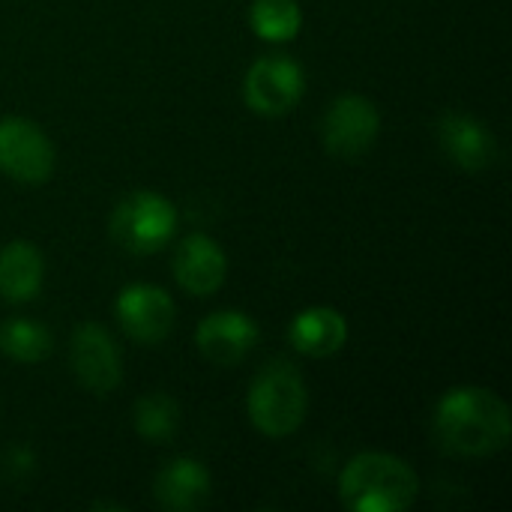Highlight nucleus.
Listing matches in <instances>:
<instances>
[{
    "instance_id": "nucleus-1",
    "label": "nucleus",
    "mask_w": 512,
    "mask_h": 512,
    "mask_svg": "<svg viewBox=\"0 0 512 512\" xmlns=\"http://www.w3.org/2000/svg\"><path fill=\"white\" fill-rule=\"evenodd\" d=\"M435 444L456 459H486L510 444L512 417L507 402L477 384L447 390L432 414Z\"/></svg>"
},
{
    "instance_id": "nucleus-2",
    "label": "nucleus",
    "mask_w": 512,
    "mask_h": 512,
    "mask_svg": "<svg viewBox=\"0 0 512 512\" xmlns=\"http://www.w3.org/2000/svg\"><path fill=\"white\" fill-rule=\"evenodd\" d=\"M420 498L417 471L393 453H357L339 471V501L354 512H405Z\"/></svg>"
},
{
    "instance_id": "nucleus-3",
    "label": "nucleus",
    "mask_w": 512,
    "mask_h": 512,
    "mask_svg": "<svg viewBox=\"0 0 512 512\" xmlns=\"http://www.w3.org/2000/svg\"><path fill=\"white\" fill-rule=\"evenodd\" d=\"M246 414L267 438L294 435L309 414V387L291 360H270L249 384Z\"/></svg>"
},
{
    "instance_id": "nucleus-4",
    "label": "nucleus",
    "mask_w": 512,
    "mask_h": 512,
    "mask_svg": "<svg viewBox=\"0 0 512 512\" xmlns=\"http://www.w3.org/2000/svg\"><path fill=\"white\" fill-rule=\"evenodd\" d=\"M108 231L129 255H153L177 234V207L153 189L123 195L108 219Z\"/></svg>"
},
{
    "instance_id": "nucleus-5",
    "label": "nucleus",
    "mask_w": 512,
    "mask_h": 512,
    "mask_svg": "<svg viewBox=\"0 0 512 512\" xmlns=\"http://www.w3.org/2000/svg\"><path fill=\"white\" fill-rule=\"evenodd\" d=\"M306 93V69L291 54L258 57L243 78V102L261 117H282L300 105Z\"/></svg>"
},
{
    "instance_id": "nucleus-6",
    "label": "nucleus",
    "mask_w": 512,
    "mask_h": 512,
    "mask_svg": "<svg viewBox=\"0 0 512 512\" xmlns=\"http://www.w3.org/2000/svg\"><path fill=\"white\" fill-rule=\"evenodd\" d=\"M57 150L45 129L27 117L0 120V171L24 186H42L51 180Z\"/></svg>"
},
{
    "instance_id": "nucleus-7",
    "label": "nucleus",
    "mask_w": 512,
    "mask_h": 512,
    "mask_svg": "<svg viewBox=\"0 0 512 512\" xmlns=\"http://www.w3.org/2000/svg\"><path fill=\"white\" fill-rule=\"evenodd\" d=\"M381 135V111L369 96L342 93L330 102L321 126V138L330 156L360 159L366 156Z\"/></svg>"
},
{
    "instance_id": "nucleus-8",
    "label": "nucleus",
    "mask_w": 512,
    "mask_h": 512,
    "mask_svg": "<svg viewBox=\"0 0 512 512\" xmlns=\"http://www.w3.org/2000/svg\"><path fill=\"white\" fill-rule=\"evenodd\" d=\"M114 315L120 330L135 342V345H162L177 321V306L174 297L153 285V282H132L126 288H120L117 303H114Z\"/></svg>"
},
{
    "instance_id": "nucleus-9",
    "label": "nucleus",
    "mask_w": 512,
    "mask_h": 512,
    "mask_svg": "<svg viewBox=\"0 0 512 512\" xmlns=\"http://www.w3.org/2000/svg\"><path fill=\"white\" fill-rule=\"evenodd\" d=\"M69 366H72L75 381L93 396H108L123 381L120 348H117L114 336L96 321H84L72 330Z\"/></svg>"
},
{
    "instance_id": "nucleus-10",
    "label": "nucleus",
    "mask_w": 512,
    "mask_h": 512,
    "mask_svg": "<svg viewBox=\"0 0 512 512\" xmlns=\"http://www.w3.org/2000/svg\"><path fill=\"white\" fill-rule=\"evenodd\" d=\"M261 330L255 324L252 315L240 312V309H219L210 312L198 327H195V345L198 354L219 366V369H231L240 366L258 345Z\"/></svg>"
},
{
    "instance_id": "nucleus-11",
    "label": "nucleus",
    "mask_w": 512,
    "mask_h": 512,
    "mask_svg": "<svg viewBox=\"0 0 512 512\" xmlns=\"http://www.w3.org/2000/svg\"><path fill=\"white\" fill-rule=\"evenodd\" d=\"M174 282L192 297H213L228 279V255L210 234H186L174 249Z\"/></svg>"
},
{
    "instance_id": "nucleus-12",
    "label": "nucleus",
    "mask_w": 512,
    "mask_h": 512,
    "mask_svg": "<svg viewBox=\"0 0 512 512\" xmlns=\"http://www.w3.org/2000/svg\"><path fill=\"white\" fill-rule=\"evenodd\" d=\"M435 135H438L444 156L462 171L477 174V171H486L498 159L495 132L474 114H465V111L441 114Z\"/></svg>"
},
{
    "instance_id": "nucleus-13",
    "label": "nucleus",
    "mask_w": 512,
    "mask_h": 512,
    "mask_svg": "<svg viewBox=\"0 0 512 512\" xmlns=\"http://www.w3.org/2000/svg\"><path fill=\"white\" fill-rule=\"evenodd\" d=\"M210 471L192 459V456H177L153 480V498L162 510L168 512H195L210 501Z\"/></svg>"
},
{
    "instance_id": "nucleus-14",
    "label": "nucleus",
    "mask_w": 512,
    "mask_h": 512,
    "mask_svg": "<svg viewBox=\"0 0 512 512\" xmlns=\"http://www.w3.org/2000/svg\"><path fill=\"white\" fill-rule=\"evenodd\" d=\"M288 342L297 354H303L309 360L333 357L348 342V321L333 306H309L291 318Z\"/></svg>"
},
{
    "instance_id": "nucleus-15",
    "label": "nucleus",
    "mask_w": 512,
    "mask_h": 512,
    "mask_svg": "<svg viewBox=\"0 0 512 512\" xmlns=\"http://www.w3.org/2000/svg\"><path fill=\"white\" fill-rule=\"evenodd\" d=\"M45 282V261L30 240H12L0 246V297L12 306L39 297Z\"/></svg>"
},
{
    "instance_id": "nucleus-16",
    "label": "nucleus",
    "mask_w": 512,
    "mask_h": 512,
    "mask_svg": "<svg viewBox=\"0 0 512 512\" xmlns=\"http://www.w3.org/2000/svg\"><path fill=\"white\" fill-rule=\"evenodd\" d=\"M51 351H54L51 330L33 318H9L0 327V354L15 363L33 366V363L48 360Z\"/></svg>"
},
{
    "instance_id": "nucleus-17",
    "label": "nucleus",
    "mask_w": 512,
    "mask_h": 512,
    "mask_svg": "<svg viewBox=\"0 0 512 512\" xmlns=\"http://www.w3.org/2000/svg\"><path fill=\"white\" fill-rule=\"evenodd\" d=\"M132 423L147 444H171L180 429V405L168 393H147L135 402Z\"/></svg>"
},
{
    "instance_id": "nucleus-18",
    "label": "nucleus",
    "mask_w": 512,
    "mask_h": 512,
    "mask_svg": "<svg viewBox=\"0 0 512 512\" xmlns=\"http://www.w3.org/2000/svg\"><path fill=\"white\" fill-rule=\"evenodd\" d=\"M249 27L264 42H291L303 27V9L297 0H252Z\"/></svg>"
},
{
    "instance_id": "nucleus-19",
    "label": "nucleus",
    "mask_w": 512,
    "mask_h": 512,
    "mask_svg": "<svg viewBox=\"0 0 512 512\" xmlns=\"http://www.w3.org/2000/svg\"><path fill=\"white\" fill-rule=\"evenodd\" d=\"M3 462H6V474L12 480H24L36 471V453L30 447H12Z\"/></svg>"
}]
</instances>
